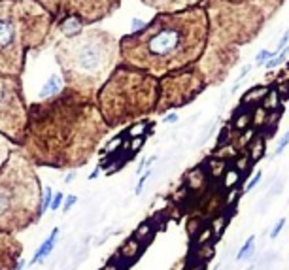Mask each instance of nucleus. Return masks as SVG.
Here are the masks:
<instances>
[{
	"label": "nucleus",
	"mask_w": 289,
	"mask_h": 270,
	"mask_svg": "<svg viewBox=\"0 0 289 270\" xmlns=\"http://www.w3.org/2000/svg\"><path fill=\"white\" fill-rule=\"evenodd\" d=\"M108 132L97 101L62 87L53 96L29 102L21 151L34 166L78 170L91 161Z\"/></svg>",
	"instance_id": "nucleus-1"
},
{
	"label": "nucleus",
	"mask_w": 289,
	"mask_h": 270,
	"mask_svg": "<svg viewBox=\"0 0 289 270\" xmlns=\"http://www.w3.org/2000/svg\"><path fill=\"white\" fill-rule=\"evenodd\" d=\"M208 32L203 4L176 13H155L140 31L119 38L121 63L163 78L197 64L208 44Z\"/></svg>",
	"instance_id": "nucleus-2"
},
{
	"label": "nucleus",
	"mask_w": 289,
	"mask_h": 270,
	"mask_svg": "<svg viewBox=\"0 0 289 270\" xmlns=\"http://www.w3.org/2000/svg\"><path fill=\"white\" fill-rule=\"evenodd\" d=\"M285 0H244L210 2L203 0L208 13V44L197 66L206 83H221L229 70L238 63L242 45L252 44Z\"/></svg>",
	"instance_id": "nucleus-3"
},
{
	"label": "nucleus",
	"mask_w": 289,
	"mask_h": 270,
	"mask_svg": "<svg viewBox=\"0 0 289 270\" xmlns=\"http://www.w3.org/2000/svg\"><path fill=\"white\" fill-rule=\"evenodd\" d=\"M53 53L61 68L62 85L91 101H97L106 80L121 64L119 38L99 27H85L55 40Z\"/></svg>",
	"instance_id": "nucleus-4"
},
{
	"label": "nucleus",
	"mask_w": 289,
	"mask_h": 270,
	"mask_svg": "<svg viewBox=\"0 0 289 270\" xmlns=\"http://www.w3.org/2000/svg\"><path fill=\"white\" fill-rule=\"evenodd\" d=\"M57 32L36 0H0V74L23 78L27 55L51 44Z\"/></svg>",
	"instance_id": "nucleus-5"
},
{
	"label": "nucleus",
	"mask_w": 289,
	"mask_h": 270,
	"mask_svg": "<svg viewBox=\"0 0 289 270\" xmlns=\"http://www.w3.org/2000/svg\"><path fill=\"white\" fill-rule=\"evenodd\" d=\"M159 78L121 63L97 94V106L108 129H119L157 110Z\"/></svg>",
	"instance_id": "nucleus-6"
},
{
	"label": "nucleus",
	"mask_w": 289,
	"mask_h": 270,
	"mask_svg": "<svg viewBox=\"0 0 289 270\" xmlns=\"http://www.w3.org/2000/svg\"><path fill=\"white\" fill-rule=\"evenodd\" d=\"M42 183L21 148L0 170V233H23L42 219Z\"/></svg>",
	"instance_id": "nucleus-7"
},
{
	"label": "nucleus",
	"mask_w": 289,
	"mask_h": 270,
	"mask_svg": "<svg viewBox=\"0 0 289 270\" xmlns=\"http://www.w3.org/2000/svg\"><path fill=\"white\" fill-rule=\"evenodd\" d=\"M50 13L59 32L68 36V27L76 32L95 27L121 8L123 0H36Z\"/></svg>",
	"instance_id": "nucleus-8"
},
{
	"label": "nucleus",
	"mask_w": 289,
	"mask_h": 270,
	"mask_svg": "<svg viewBox=\"0 0 289 270\" xmlns=\"http://www.w3.org/2000/svg\"><path fill=\"white\" fill-rule=\"evenodd\" d=\"M29 121L23 78L0 74V134L21 148Z\"/></svg>",
	"instance_id": "nucleus-9"
},
{
	"label": "nucleus",
	"mask_w": 289,
	"mask_h": 270,
	"mask_svg": "<svg viewBox=\"0 0 289 270\" xmlns=\"http://www.w3.org/2000/svg\"><path fill=\"white\" fill-rule=\"evenodd\" d=\"M208 87L206 78L197 64L176 70L159 78V101L155 113H166L176 108H184L193 102Z\"/></svg>",
	"instance_id": "nucleus-10"
},
{
	"label": "nucleus",
	"mask_w": 289,
	"mask_h": 270,
	"mask_svg": "<svg viewBox=\"0 0 289 270\" xmlns=\"http://www.w3.org/2000/svg\"><path fill=\"white\" fill-rule=\"evenodd\" d=\"M23 259V244L15 234L0 233V270H15Z\"/></svg>",
	"instance_id": "nucleus-11"
},
{
	"label": "nucleus",
	"mask_w": 289,
	"mask_h": 270,
	"mask_svg": "<svg viewBox=\"0 0 289 270\" xmlns=\"http://www.w3.org/2000/svg\"><path fill=\"white\" fill-rule=\"evenodd\" d=\"M144 6L151 8L157 13H176L189 8L201 6L203 0H140Z\"/></svg>",
	"instance_id": "nucleus-12"
},
{
	"label": "nucleus",
	"mask_w": 289,
	"mask_h": 270,
	"mask_svg": "<svg viewBox=\"0 0 289 270\" xmlns=\"http://www.w3.org/2000/svg\"><path fill=\"white\" fill-rule=\"evenodd\" d=\"M59 233H61V229L55 227V229L50 233V236L40 244V248H38L36 253H34V257H32L31 263H29L31 266H34V264H38V263H43V259L53 252V248H55V244H57V238H59Z\"/></svg>",
	"instance_id": "nucleus-13"
},
{
	"label": "nucleus",
	"mask_w": 289,
	"mask_h": 270,
	"mask_svg": "<svg viewBox=\"0 0 289 270\" xmlns=\"http://www.w3.org/2000/svg\"><path fill=\"white\" fill-rule=\"evenodd\" d=\"M271 89L266 87V85H253L252 89H248L246 93L242 94V99H240V104L242 106H252V104H259V102L263 101L266 93H269Z\"/></svg>",
	"instance_id": "nucleus-14"
},
{
	"label": "nucleus",
	"mask_w": 289,
	"mask_h": 270,
	"mask_svg": "<svg viewBox=\"0 0 289 270\" xmlns=\"http://www.w3.org/2000/svg\"><path fill=\"white\" fill-rule=\"evenodd\" d=\"M264 150H266V145H264V138L261 136V134H259V136L255 134V136L252 138V142L248 144V148L244 150V153L250 157L252 163H257L259 159H263Z\"/></svg>",
	"instance_id": "nucleus-15"
},
{
	"label": "nucleus",
	"mask_w": 289,
	"mask_h": 270,
	"mask_svg": "<svg viewBox=\"0 0 289 270\" xmlns=\"http://www.w3.org/2000/svg\"><path fill=\"white\" fill-rule=\"evenodd\" d=\"M204 170H206V174H208V178H223V174H225V170H227V161H223V159H210V161H206V164H204Z\"/></svg>",
	"instance_id": "nucleus-16"
},
{
	"label": "nucleus",
	"mask_w": 289,
	"mask_h": 270,
	"mask_svg": "<svg viewBox=\"0 0 289 270\" xmlns=\"http://www.w3.org/2000/svg\"><path fill=\"white\" fill-rule=\"evenodd\" d=\"M15 150H17V145L13 144L12 140H8L4 134H0V170L6 166V163L10 161Z\"/></svg>",
	"instance_id": "nucleus-17"
},
{
	"label": "nucleus",
	"mask_w": 289,
	"mask_h": 270,
	"mask_svg": "<svg viewBox=\"0 0 289 270\" xmlns=\"http://www.w3.org/2000/svg\"><path fill=\"white\" fill-rule=\"evenodd\" d=\"M208 180L210 178H208V174H206V170H204L203 166H201V168H193L189 174H187V185H189L191 189H195V191L203 187Z\"/></svg>",
	"instance_id": "nucleus-18"
},
{
	"label": "nucleus",
	"mask_w": 289,
	"mask_h": 270,
	"mask_svg": "<svg viewBox=\"0 0 289 270\" xmlns=\"http://www.w3.org/2000/svg\"><path fill=\"white\" fill-rule=\"evenodd\" d=\"M255 255V234L248 236L246 242L240 246L238 253H236V261H250Z\"/></svg>",
	"instance_id": "nucleus-19"
},
{
	"label": "nucleus",
	"mask_w": 289,
	"mask_h": 270,
	"mask_svg": "<svg viewBox=\"0 0 289 270\" xmlns=\"http://www.w3.org/2000/svg\"><path fill=\"white\" fill-rule=\"evenodd\" d=\"M259 106L264 108L266 112H271V113L274 112V110H280V106H282V99H280V94H278L276 89H271V91L266 93V96L261 101Z\"/></svg>",
	"instance_id": "nucleus-20"
},
{
	"label": "nucleus",
	"mask_w": 289,
	"mask_h": 270,
	"mask_svg": "<svg viewBox=\"0 0 289 270\" xmlns=\"http://www.w3.org/2000/svg\"><path fill=\"white\" fill-rule=\"evenodd\" d=\"M240 180H242V174H240L236 168H233V166L229 164L227 170H225V174H223V178H221L223 187H225V189H234L240 183Z\"/></svg>",
	"instance_id": "nucleus-21"
},
{
	"label": "nucleus",
	"mask_w": 289,
	"mask_h": 270,
	"mask_svg": "<svg viewBox=\"0 0 289 270\" xmlns=\"http://www.w3.org/2000/svg\"><path fill=\"white\" fill-rule=\"evenodd\" d=\"M252 115H253V112H250V110H248V106H242V108H240L238 115H234L233 125L236 127L238 131H244V129H248V127H250V123H252Z\"/></svg>",
	"instance_id": "nucleus-22"
},
{
	"label": "nucleus",
	"mask_w": 289,
	"mask_h": 270,
	"mask_svg": "<svg viewBox=\"0 0 289 270\" xmlns=\"http://www.w3.org/2000/svg\"><path fill=\"white\" fill-rule=\"evenodd\" d=\"M231 166H233V168H236L240 172V174H242V176H244V174H246L248 170L252 168L253 166V163L252 161H250V157H248L246 153H238V155H236V157L233 159V163H231Z\"/></svg>",
	"instance_id": "nucleus-23"
},
{
	"label": "nucleus",
	"mask_w": 289,
	"mask_h": 270,
	"mask_svg": "<svg viewBox=\"0 0 289 270\" xmlns=\"http://www.w3.org/2000/svg\"><path fill=\"white\" fill-rule=\"evenodd\" d=\"M287 57H289V45L285 47V50L280 51L278 55H272V57H271V61L264 64V66H266V70H274V68H278V66H280V64H282L283 61L287 59Z\"/></svg>",
	"instance_id": "nucleus-24"
},
{
	"label": "nucleus",
	"mask_w": 289,
	"mask_h": 270,
	"mask_svg": "<svg viewBox=\"0 0 289 270\" xmlns=\"http://www.w3.org/2000/svg\"><path fill=\"white\" fill-rule=\"evenodd\" d=\"M261 180H263V170L259 168L253 172V176L250 178V182L246 183V187H244V193H252L253 189L257 187L259 183H261Z\"/></svg>",
	"instance_id": "nucleus-25"
},
{
	"label": "nucleus",
	"mask_w": 289,
	"mask_h": 270,
	"mask_svg": "<svg viewBox=\"0 0 289 270\" xmlns=\"http://www.w3.org/2000/svg\"><path fill=\"white\" fill-rule=\"evenodd\" d=\"M51 201H53V191H51V187H43V191H42V217H43V214H46V210H50Z\"/></svg>",
	"instance_id": "nucleus-26"
},
{
	"label": "nucleus",
	"mask_w": 289,
	"mask_h": 270,
	"mask_svg": "<svg viewBox=\"0 0 289 270\" xmlns=\"http://www.w3.org/2000/svg\"><path fill=\"white\" fill-rule=\"evenodd\" d=\"M287 145H289V131L283 134L282 138L278 140V144H276V148H274V153H272V157H278V155H282Z\"/></svg>",
	"instance_id": "nucleus-27"
},
{
	"label": "nucleus",
	"mask_w": 289,
	"mask_h": 270,
	"mask_svg": "<svg viewBox=\"0 0 289 270\" xmlns=\"http://www.w3.org/2000/svg\"><path fill=\"white\" fill-rule=\"evenodd\" d=\"M271 57H272L271 50H261L257 55H255V66H257V68L259 66H264V64L271 61Z\"/></svg>",
	"instance_id": "nucleus-28"
},
{
	"label": "nucleus",
	"mask_w": 289,
	"mask_h": 270,
	"mask_svg": "<svg viewBox=\"0 0 289 270\" xmlns=\"http://www.w3.org/2000/svg\"><path fill=\"white\" fill-rule=\"evenodd\" d=\"M225 223H227V217H225V215H221V217L214 219V223H212V233H214V236H219V234L223 233Z\"/></svg>",
	"instance_id": "nucleus-29"
},
{
	"label": "nucleus",
	"mask_w": 289,
	"mask_h": 270,
	"mask_svg": "<svg viewBox=\"0 0 289 270\" xmlns=\"http://www.w3.org/2000/svg\"><path fill=\"white\" fill-rule=\"evenodd\" d=\"M278 94H280V99H282V102L289 101V78H285L280 85H278Z\"/></svg>",
	"instance_id": "nucleus-30"
},
{
	"label": "nucleus",
	"mask_w": 289,
	"mask_h": 270,
	"mask_svg": "<svg viewBox=\"0 0 289 270\" xmlns=\"http://www.w3.org/2000/svg\"><path fill=\"white\" fill-rule=\"evenodd\" d=\"M283 227H285V217H280V219L274 223V227H272V231H271V234H269V238H271V240L278 238V236H280V233L283 231Z\"/></svg>",
	"instance_id": "nucleus-31"
},
{
	"label": "nucleus",
	"mask_w": 289,
	"mask_h": 270,
	"mask_svg": "<svg viewBox=\"0 0 289 270\" xmlns=\"http://www.w3.org/2000/svg\"><path fill=\"white\" fill-rule=\"evenodd\" d=\"M287 45H289V29H287V31H285V32H283L282 38L278 40V45H276V50L272 51V55H278V53H280V51H282V50H285Z\"/></svg>",
	"instance_id": "nucleus-32"
},
{
	"label": "nucleus",
	"mask_w": 289,
	"mask_h": 270,
	"mask_svg": "<svg viewBox=\"0 0 289 270\" xmlns=\"http://www.w3.org/2000/svg\"><path fill=\"white\" fill-rule=\"evenodd\" d=\"M62 202H64V195H62V193H55V195H53V201H51L50 210H53V212H55V210H61Z\"/></svg>",
	"instance_id": "nucleus-33"
},
{
	"label": "nucleus",
	"mask_w": 289,
	"mask_h": 270,
	"mask_svg": "<svg viewBox=\"0 0 289 270\" xmlns=\"http://www.w3.org/2000/svg\"><path fill=\"white\" fill-rule=\"evenodd\" d=\"M149 176H151V172H149V170L146 172V174H142V176H140V180H138V185H136V189H135L136 195H140V193H142V189H144V185H146V182H148Z\"/></svg>",
	"instance_id": "nucleus-34"
},
{
	"label": "nucleus",
	"mask_w": 289,
	"mask_h": 270,
	"mask_svg": "<svg viewBox=\"0 0 289 270\" xmlns=\"http://www.w3.org/2000/svg\"><path fill=\"white\" fill-rule=\"evenodd\" d=\"M76 202H78V197H76V195H70V197H66V199H64V202H62V212H68L70 208L74 206Z\"/></svg>",
	"instance_id": "nucleus-35"
},
{
	"label": "nucleus",
	"mask_w": 289,
	"mask_h": 270,
	"mask_svg": "<svg viewBox=\"0 0 289 270\" xmlns=\"http://www.w3.org/2000/svg\"><path fill=\"white\" fill-rule=\"evenodd\" d=\"M250 70H252V64H246V66L242 68V72H240V76L236 78V82H242V80H244V78L250 74Z\"/></svg>",
	"instance_id": "nucleus-36"
},
{
	"label": "nucleus",
	"mask_w": 289,
	"mask_h": 270,
	"mask_svg": "<svg viewBox=\"0 0 289 270\" xmlns=\"http://www.w3.org/2000/svg\"><path fill=\"white\" fill-rule=\"evenodd\" d=\"M236 199H238V191H236V189H233V191H231V193L227 195L225 202H227V204H233V202L236 201Z\"/></svg>",
	"instance_id": "nucleus-37"
},
{
	"label": "nucleus",
	"mask_w": 289,
	"mask_h": 270,
	"mask_svg": "<svg viewBox=\"0 0 289 270\" xmlns=\"http://www.w3.org/2000/svg\"><path fill=\"white\" fill-rule=\"evenodd\" d=\"M163 121H165V123H176V121H178V115H176V113H166Z\"/></svg>",
	"instance_id": "nucleus-38"
},
{
	"label": "nucleus",
	"mask_w": 289,
	"mask_h": 270,
	"mask_svg": "<svg viewBox=\"0 0 289 270\" xmlns=\"http://www.w3.org/2000/svg\"><path fill=\"white\" fill-rule=\"evenodd\" d=\"M74 176H76V170H70V174L64 178V183H70L72 180H74Z\"/></svg>",
	"instance_id": "nucleus-39"
},
{
	"label": "nucleus",
	"mask_w": 289,
	"mask_h": 270,
	"mask_svg": "<svg viewBox=\"0 0 289 270\" xmlns=\"http://www.w3.org/2000/svg\"><path fill=\"white\" fill-rule=\"evenodd\" d=\"M99 172H100V166H97V168H95V170H93V172H91V176H89V180H95V178L99 176Z\"/></svg>",
	"instance_id": "nucleus-40"
},
{
	"label": "nucleus",
	"mask_w": 289,
	"mask_h": 270,
	"mask_svg": "<svg viewBox=\"0 0 289 270\" xmlns=\"http://www.w3.org/2000/svg\"><path fill=\"white\" fill-rule=\"evenodd\" d=\"M210 2H244V0H210Z\"/></svg>",
	"instance_id": "nucleus-41"
}]
</instances>
